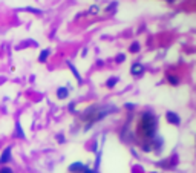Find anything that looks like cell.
<instances>
[{
  "instance_id": "8",
  "label": "cell",
  "mask_w": 196,
  "mask_h": 173,
  "mask_svg": "<svg viewBox=\"0 0 196 173\" xmlns=\"http://www.w3.org/2000/svg\"><path fill=\"white\" fill-rule=\"evenodd\" d=\"M67 66H69V69H71V72H72V74L75 75L77 81H78V83H81V81H83V78H81V75H80V72L77 71V68H75V66H74L71 61H67Z\"/></svg>"
},
{
  "instance_id": "5",
  "label": "cell",
  "mask_w": 196,
  "mask_h": 173,
  "mask_svg": "<svg viewBox=\"0 0 196 173\" xmlns=\"http://www.w3.org/2000/svg\"><path fill=\"white\" fill-rule=\"evenodd\" d=\"M11 161V147H6L3 150V153L0 155V164L5 165V164H8Z\"/></svg>"
},
{
  "instance_id": "17",
  "label": "cell",
  "mask_w": 196,
  "mask_h": 173,
  "mask_svg": "<svg viewBox=\"0 0 196 173\" xmlns=\"http://www.w3.org/2000/svg\"><path fill=\"white\" fill-rule=\"evenodd\" d=\"M0 173H14V172H12V169H9V167H3V169H0Z\"/></svg>"
},
{
  "instance_id": "9",
  "label": "cell",
  "mask_w": 196,
  "mask_h": 173,
  "mask_svg": "<svg viewBox=\"0 0 196 173\" xmlns=\"http://www.w3.org/2000/svg\"><path fill=\"white\" fill-rule=\"evenodd\" d=\"M49 54H51V51H49V49H43V51H42V54H40V57H38V61H40V63H45L46 60H48Z\"/></svg>"
},
{
  "instance_id": "7",
  "label": "cell",
  "mask_w": 196,
  "mask_h": 173,
  "mask_svg": "<svg viewBox=\"0 0 196 173\" xmlns=\"http://www.w3.org/2000/svg\"><path fill=\"white\" fill-rule=\"evenodd\" d=\"M69 97V90H67V88H58L57 89V98L58 100H64Z\"/></svg>"
},
{
  "instance_id": "13",
  "label": "cell",
  "mask_w": 196,
  "mask_h": 173,
  "mask_svg": "<svg viewBox=\"0 0 196 173\" xmlns=\"http://www.w3.org/2000/svg\"><path fill=\"white\" fill-rule=\"evenodd\" d=\"M139 51V43H132L130 44V52H138Z\"/></svg>"
},
{
  "instance_id": "1",
  "label": "cell",
  "mask_w": 196,
  "mask_h": 173,
  "mask_svg": "<svg viewBox=\"0 0 196 173\" xmlns=\"http://www.w3.org/2000/svg\"><path fill=\"white\" fill-rule=\"evenodd\" d=\"M117 110H118L117 106L113 104H93L91 107H87L81 115V118L86 121L84 130H89L97 121H101V119H104L106 117H109Z\"/></svg>"
},
{
  "instance_id": "12",
  "label": "cell",
  "mask_w": 196,
  "mask_h": 173,
  "mask_svg": "<svg viewBox=\"0 0 196 173\" xmlns=\"http://www.w3.org/2000/svg\"><path fill=\"white\" fill-rule=\"evenodd\" d=\"M117 83H118V78H117V77H115V78H109V80L106 81V86H107V88H110V89H112V88H113V86L117 84Z\"/></svg>"
},
{
  "instance_id": "19",
  "label": "cell",
  "mask_w": 196,
  "mask_h": 173,
  "mask_svg": "<svg viewBox=\"0 0 196 173\" xmlns=\"http://www.w3.org/2000/svg\"><path fill=\"white\" fill-rule=\"evenodd\" d=\"M89 12H92V14H95V12H98V6H97V5L91 6V11H89Z\"/></svg>"
},
{
  "instance_id": "21",
  "label": "cell",
  "mask_w": 196,
  "mask_h": 173,
  "mask_svg": "<svg viewBox=\"0 0 196 173\" xmlns=\"http://www.w3.org/2000/svg\"><path fill=\"white\" fill-rule=\"evenodd\" d=\"M57 139H58V143H63V141H64V136H63V135H58Z\"/></svg>"
},
{
  "instance_id": "15",
  "label": "cell",
  "mask_w": 196,
  "mask_h": 173,
  "mask_svg": "<svg viewBox=\"0 0 196 173\" xmlns=\"http://www.w3.org/2000/svg\"><path fill=\"white\" fill-rule=\"evenodd\" d=\"M126 60V55L124 54H118L117 55V63H121V61H124Z\"/></svg>"
},
{
  "instance_id": "10",
  "label": "cell",
  "mask_w": 196,
  "mask_h": 173,
  "mask_svg": "<svg viewBox=\"0 0 196 173\" xmlns=\"http://www.w3.org/2000/svg\"><path fill=\"white\" fill-rule=\"evenodd\" d=\"M16 135L17 138H25V132L22 129V126H20V123H16Z\"/></svg>"
},
{
  "instance_id": "3",
  "label": "cell",
  "mask_w": 196,
  "mask_h": 173,
  "mask_svg": "<svg viewBox=\"0 0 196 173\" xmlns=\"http://www.w3.org/2000/svg\"><path fill=\"white\" fill-rule=\"evenodd\" d=\"M144 71H146V68H144V64H141V63H133V64L130 66V74H132L133 77L143 75Z\"/></svg>"
},
{
  "instance_id": "16",
  "label": "cell",
  "mask_w": 196,
  "mask_h": 173,
  "mask_svg": "<svg viewBox=\"0 0 196 173\" xmlns=\"http://www.w3.org/2000/svg\"><path fill=\"white\" fill-rule=\"evenodd\" d=\"M81 173H98L97 170H92V169H89V167H87V165H86V167L83 169V172Z\"/></svg>"
},
{
  "instance_id": "20",
  "label": "cell",
  "mask_w": 196,
  "mask_h": 173,
  "mask_svg": "<svg viewBox=\"0 0 196 173\" xmlns=\"http://www.w3.org/2000/svg\"><path fill=\"white\" fill-rule=\"evenodd\" d=\"M126 109H135V104H132V103H127V104H126Z\"/></svg>"
},
{
  "instance_id": "11",
  "label": "cell",
  "mask_w": 196,
  "mask_h": 173,
  "mask_svg": "<svg viewBox=\"0 0 196 173\" xmlns=\"http://www.w3.org/2000/svg\"><path fill=\"white\" fill-rule=\"evenodd\" d=\"M167 81L170 84H173V86H178L179 84V78L176 75H167Z\"/></svg>"
},
{
  "instance_id": "18",
  "label": "cell",
  "mask_w": 196,
  "mask_h": 173,
  "mask_svg": "<svg viewBox=\"0 0 196 173\" xmlns=\"http://www.w3.org/2000/svg\"><path fill=\"white\" fill-rule=\"evenodd\" d=\"M26 11L34 12V14H42V11H40V9H34V8H26Z\"/></svg>"
},
{
  "instance_id": "22",
  "label": "cell",
  "mask_w": 196,
  "mask_h": 173,
  "mask_svg": "<svg viewBox=\"0 0 196 173\" xmlns=\"http://www.w3.org/2000/svg\"><path fill=\"white\" fill-rule=\"evenodd\" d=\"M167 2H173V0H167Z\"/></svg>"
},
{
  "instance_id": "2",
  "label": "cell",
  "mask_w": 196,
  "mask_h": 173,
  "mask_svg": "<svg viewBox=\"0 0 196 173\" xmlns=\"http://www.w3.org/2000/svg\"><path fill=\"white\" fill-rule=\"evenodd\" d=\"M138 132L144 139L150 141L158 132V117L153 115L152 112H143L138 121Z\"/></svg>"
},
{
  "instance_id": "14",
  "label": "cell",
  "mask_w": 196,
  "mask_h": 173,
  "mask_svg": "<svg viewBox=\"0 0 196 173\" xmlns=\"http://www.w3.org/2000/svg\"><path fill=\"white\" fill-rule=\"evenodd\" d=\"M67 109H69V112H72V114H77V110H75V103H69Z\"/></svg>"
},
{
  "instance_id": "4",
  "label": "cell",
  "mask_w": 196,
  "mask_h": 173,
  "mask_svg": "<svg viewBox=\"0 0 196 173\" xmlns=\"http://www.w3.org/2000/svg\"><path fill=\"white\" fill-rule=\"evenodd\" d=\"M166 118H167V121L170 124H173V126H179L181 124V118H179L178 114H175V112H167Z\"/></svg>"
},
{
  "instance_id": "6",
  "label": "cell",
  "mask_w": 196,
  "mask_h": 173,
  "mask_svg": "<svg viewBox=\"0 0 196 173\" xmlns=\"http://www.w3.org/2000/svg\"><path fill=\"white\" fill-rule=\"evenodd\" d=\"M84 167H86V165L83 162H74V164L69 165V172L71 173H81Z\"/></svg>"
}]
</instances>
